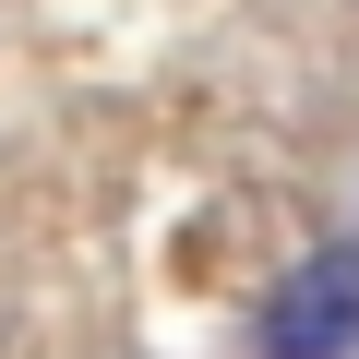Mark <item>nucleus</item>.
<instances>
[{
  "mask_svg": "<svg viewBox=\"0 0 359 359\" xmlns=\"http://www.w3.org/2000/svg\"><path fill=\"white\" fill-rule=\"evenodd\" d=\"M359 347V252H311L264 299V359H347Z\"/></svg>",
  "mask_w": 359,
  "mask_h": 359,
  "instance_id": "nucleus-1",
  "label": "nucleus"
}]
</instances>
